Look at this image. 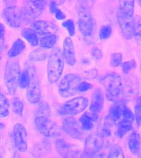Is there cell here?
<instances>
[{
	"label": "cell",
	"instance_id": "obj_1",
	"mask_svg": "<svg viewBox=\"0 0 141 158\" xmlns=\"http://www.w3.org/2000/svg\"><path fill=\"white\" fill-rule=\"evenodd\" d=\"M135 9L134 1H120L118 6V21L122 34L127 40L133 37Z\"/></svg>",
	"mask_w": 141,
	"mask_h": 158
},
{
	"label": "cell",
	"instance_id": "obj_2",
	"mask_svg": "<svg viewBox=\"0 0 141 158\" xmlns=\"http://www.w3.org/2000/svg\"><path fill=\"white\" fill-rule=\"evenodd\" d=\"M78 25L80 32L84 37L89 38L94 33L95 22L88 1H79L77 2Z\"/></svg>",
	"mask_w": 141,
	"mask_h": 158
},
{
	"label": "cell",
	"instance_id": "obj_3",
	"mask_svg": "<svg viewBox=\"0 0 141 158\" xmlns=\"http://www.w3.org/2000/svg\"><path fill=\"white\" fill-rule=\"evenodd\" d=\"M99 82L106 89L107 100L114 103L120 100L123 92V87L119 74L116 73L106 74L100 78Z\"/></svg>",
	"mask_w": 141,
	"mask_h": 158
},
{
	"label": "cell",
	"instance_id": "obj_4",
	"mask_svg": "<svg viewBox=\"0 0 141 158\" xmlns=\"http://www.w3.org/2000/svg\"><path fill=\"white\" fill-rule=\"evenodd\" d=\"M64 60L60 49L55 48L49 56L47 62V79L50 83H55L62 77L64 67Z\"/></svg>",
	"mask_w": 141,
	"mask_h": 158
},
{
	"label": "cell",
	"instance_id": "obj_5",
	"mask_svg": "<svg viewBox=\"0 0 141 158\" xmlns=\"http://www.w3.org/2000/svg\"><path fill=\"white\" fill-rule=\"evenodd\" d=\"M20 73V67L18 60H9L5 69L4 82L9 94L11 95L16 93Z\"/></svg>",
	"mask_w": 141,
	"mask_h": 158
},
{
	"label": "cell",
	"instance_id": "obj_6",
	"mask_svg": "<svg viewBox=\"0 0 141 158\" xmlns=\"http://www.w3.org/2000/svg\"><path fill=\"white\" fill-rule=\"evenodd\" d=\"M25 66L29 72L30 76V83L27 88V99L31 103L36 104L40 102L41 97V88L38 76L34 65L30 63H26Z\"/></svg>",
	"mask_w": 141,
	"mask_h": 158
},
{
	"label": "cell",
	"instance_id": "obj_7",
	"mask_svg": "<svg viewBox=\"0 0 141 158\" xmlns=\"http://www.w3.org/2000/svg\"><path fill=\"white\" fill-rule=\"evenodd\" d=\"M88 104L87 98L84 97H75L61 106L58 110V114L60 116H73L84 111Z\"/></svg>",
	"mask_w": 141,
	"mask_h": 158
},
{
	"label": "cell",
	"instance_id": "obj_8",
	"mask_svg": "<svg viewBox=\"0 0 141 158\" xmlns=\"http://www.w3.org/2000/svg\"><path fill=\"white\" fill-rule=\"evenodd\" d=\"M82 82V77L77 74L65 75L58 85V92L63 98L73 96L78 94V87Z\"/></svg>",
	"mask_w": 141,
	"mask_h": 158
},
{
	"label": "cell",
	"instance_id": "obj_9",
	"mask_svg": "<svg viewBox=\"0 0 141 158\" xmlns=\"http://www.w3.org/2000/svg\"><path fill=\"white\" fill-rule=\"evenodd\" d=\"M35 125L38 131L46 138H55L60 134L58 125L48 117L36 116Z\"/></svg>",
	"mask_w": 141,
	"mask_h": 158
},
{
	"label": "cell",
	"instance_id": "obj_10",
	"mask_svg": "<svg viewBox=\"0 0 141 158\" xmlns=\"http://www.w3.org/2000/svg\"><path fill=\"white\" fill-rule=\"evenodd\" d=\"M135 119V114L130 108L125 106L122 112V117L118 124L117 134L119 138H123L132 130L133 123Z\"/></svg>",
	"mask_w": 141,
	"mask_h": 158
},
{
	"label": "cell",
	"instance_id": "obj_11",
	"mask_svg": "<svg viewBox=\"0 0 141 158\" xmlns=\"http://www.w3.org/2000/svg\"><path fill=\"white\" fill-rule=\"evenodd\" d=\"M55 146L58 154L62 158H76L80 155L78 147L64 139H57Z\"/></svg>",
	"mask_w": 141,
	"mask_h": 158
},
{
	"label": "cell",
	"instance_id": "obj_12",
	"mask_svg": "<svg viewBox=\"0 0 141 158\" xmlns=\"http://www.w3.org/2000/svg\"><path fill=\"white\" fill-rule=\"evenodd\" d=\"M12 138L15 148L19 152L27 149V134L25 126L21 123L15 124L12 130Z\"/></svg>",
	"mask_w": 141,
	"mask_h": 158
},
{
	"label": "cell",
	"instance_id": "obj_13",
	"mask_svg": "<svg viewBox=\"0 0 141 158\" xmlns=\"http://www.w3.org/2000/svg\"><path fill=\"white\" fill-rule=\"evenodd\" d=\"M62 129L71 138L82 140L84 138V132L77 120L71 116L65 118L62 123Z\"/></svg>",
	"mask_w": 141,
	"mask_h": 158
},
{
	"label": "cell",
	"instance_id": "obj_14",
	"mask_svg": "<svg viewBox=\"0 0 141 158\" xmlns=\"http://www.w3.org/2000/svg\"><path fill=\"white\" fill-rule=\"evenodd\" d=\"M125 106L124 100H119L114 103L109 108L104 123L111 126L118 124L122 119L123 110Z\"/></svg>",
	"mask_w": 141,
	"mask_h": 158
},
{
	"label": "cell",
	"instance_id": "obj_15",
	"mask_svg": "<svg viewBox=\"0 0 141 158\" xmlns=\"http://www.w3.org/2000/svg\"><path fill=\"white\" fill-rule=\"evenodd\" d=\"M2 17L5 22L12 28L18 29L21 25L20 10L15 6H9L3 9Z\"/></svg>",
	"mask_w": 141,
	"mask_h": 158
},
{
	"label": "cell",
	"instance_id": "obj_16",
	"mask_svg": "<svg viewBox=\"0 0 141 158\" xmlns=\"http://www.w3.org/2000/svg\"><path fill=\"white\" fill-rule=\"evenodd\" d=\"M104 138L100 134H91L88 136L84 142V152H99L106 148Z\"/></svg>",
	"mask_w": 141,
	"mask_h": 158
},
{
	"label": "cell",
	"instance_id": "obj_17",
	"mask_svg": "<svg viewBox=\"0 0 141 158\" xmlns=\"http://www.w3.org/2000/svg\"><path fill=\"white\" fill-rule=\"evenodd\" d=\"M33 30L39 35H46L56 34L59 31V28L53 22L49 21H36L32 23Z\"/></svg>",
	"mask_w": 141,
	"mask_h": 158
},
{
	"label": "cell",
	"instance_id": "obj_18",
	"mask_svg": "<svg viewBox=\"0 0 141 158\" xmlns=\"http://www.w3.org/2000/svg\"><path fill=\"white\" fill-rule=\"evenodd\" d=\"M104 94L101 88H98L94 90L92 94L91 102L90 104V112L95 116L99 117V114L104 107Z\"/></svg>",
	"mask_w": 141,
	"mask_h": 158
},
{
	"label": "cell",
	"instance_id": "obj_19",
	"mask_svg": "<svg viewBox=\"0 0 141 158\" xmlns=\"http://www.w3.org/2000/svg\"><path fill=\"white\" fill-rule=\"evenodd\" d=\"M62 55L67 64L70 66H73L75 64V52L73 40L70 37L66 38L64 41Z\"/></svg>",
	"mask_w": 141,
	"mask_h": 158
},
{
	"label": "cell",
	"instance_id": "obj_20",
	"mask_svg": "<svg viewBox=\"0 0 141 158\" xmlns=\"http://www.w3.org/2000/svg\"><path fill=\"white\" fill-rule=\"evenodd\" d=\"M26 6H24L20 10V17L22 23H33V21L38 18L42 13V11L36 9L27 1Z\"/></svg>",
	"mask_w": 141,
	"mask_h": 158
},
{
	"label": "cell",
	"instance_id": "obj_21",
	"mask_svg": "<svg viewBox=\"0 0 141 158\" xmlns=\"http://www.w3.org/2000/svg\"><path fill=\"white\" fill-rule=\"evenodd\" d=\"M139 85L136 77H130L126 85V94L129 98L133 99L137 96L139 93Z\"/></svg>",
	"mask_w": 141,
	"mask_h": 158
},
{
	"label": "cell",
	"instance_id": "obj_22",
	"mask_svg": "<svg viewBox=\"0 0 141 158\" xmlns=\"http://www.w3.org/2000/svg\"><path fill=\"white\" fill-rule=\"evenodd\" d=\"M98 118V117L95 116L90 112H87L81 116L79 119L80 123L84 130L89 131L93 128L94 122L96 121Z\"/></svg>",
	"mask_w": 141,
	"mask_h": 158
},
{
	"label": "cell",
	"instance_id": "obj_23",
	"mask_svg": "<svg viewBox=\"0 0 141 158\" xmlns=\"http://www.w3.org/2000/svg\"><path fill=\"white\" fill-rule=\"evenodd\" d=\"M141 142L139 134L137 132H132L129 136L127 142L130 152L134 154H137L141 145Z\"/></svg>",
	"mask_w": 141,
	"mask_h": 158
},
{
	"label": "cell",
	"instance_id": "obj_24",
	"mask_svg": "<svg viewBox=\"0 0 141 158\" xmlns=\"http://www.w3.org/2000/svg\"><path fill=\"white\" fill-rule=\"evenodd\" d=\"M26 44L21 39H18L16 40L12 44V47L9 50L7 55L9 58H13L20 55L24 49H25Z\"/></svg>",
	"mask_w": 141,
	"mask_h": 158
},
{
	"label": "cell",
	"instance_id": "obj_25",
	"mask_svg": "<svg viewBox=\"0 0 141 158\" xmlns=\"http://www.w3.org/2000/svg\"><path fill=\"white\" fill-rule=\"evenodd\" d=\"M21 34L24 38L32 45L36 47L38 44V39L36 32L31 28H24L21 31Z\"/></svg>",
	"mask_w": 141,
	"mask_h": 158
},
{
	"label": "cell",
	"instance_id": "obj_26",
	"mask_svg": "<svg viewBox=\"0 0 141 158\" xmlns=\"http://www.w3.org/2000/svg\"><path fill=\"white\" fill-rule=\"evenodd\" d=\"M50 144L47 141H43L36 145L32 149V154L35 157H41L46 155L50 150Z\"/></svg>",
	"mask_w": 141,
	"mask_h": 158
},
{
	"label": "cell",
	"instance_id": "obj_27",
	"mask_svg": "<svg viewBox=\"0 0 141 158\" xmlns=\"http://www.w3.org/2000/svg\"><path fill=\"white\" fill-rule=\"evenodd\" d=\"M58 36L56 34L44 36L40 39L39 45L42 48L49 49L54 47L58 41Z\"/></svg>",
	"mask_w": 141,
	"mask_h": 158
},
{
	"label": "cell",
	"instance_id": "obj_28",
	"mask_svg": "<svg viewBox=\"0 0 141 158\" xmlns=\"http://www.w3.org/2000/svg\"><path fill=\"white\" fill-rule=\"evenodd\" d=\"M133 34L138 45H141V16L135 15L134 18Z\"/></svg>",
	"mask_w": 141,
	"mask_h": 158
},
{
	"label": "cell",
	"instance_id": "obj_29",
	"mask_svg": "<svg viewBox=\"0 0 141 158\" xmlns=\"http://www.w3.org/2000/svg\"><path fill=\"white\" fill-rule=\"evenodd\" d=\"M110 148L106 147L99 152H83L80 154L81 158H108L109 156Z\"/></svg>",
	"mask_w": 141,
	"mask_h": 158
},
{
	"label": "cell",
	"instance_id": "obj_30",
	"mask_svg": "<svg viewBox=\"0 0 141 158\" xmlns=\"http://www.w3.org/2000/svg\"><path fill=\"white\" fill-rule=\"evenodd\" d=\"M47 53L43 49H36L30 53L29 58L32 62H43L47 58Z\"/></svg>",
	"mask_w": 141,
	"mask_h": 158
},
{
	"label": "cell",
	"instance_id": "obj_31",
	"mask_svg": "<svg viewBox=\"0 0 141 158\" xmlns=\"http://www.w3.org/2000/svg\"><path fill=\"white\" fill-rule=\"evenodd\" d=\"M30 83V76L29 72L26 68L25 69L21 72L18 81V85L20 88L22 89L27 88Z\"/></svg>",
	"mask_w": 141,
	"mask_h": 158
},
{
	"label": "cell",
	"instance_id": "obj_32",
	"mask_svg": "<svg viewBox=\"0 0 141 158\" xmlns=\"http://www.w3.org/2000/svg\"><path fill=\"white\" fill-rule=\"evenodd\" d=\"M12 110L15 114L22 116L24 111V104L18 97H13L11 99Z\"/></svg>",
	"mask_w": 141,
	"mask_h": 158
},
{
	"label": "cell",
	"instance_id": "obj_33",
	"mask_svg": "<svg viewBox=\"0 0 141 158\" xmlns=\"http://www.w3.org/2000/svg\"><path fill=\"white\" fill-rule=\"evenodd\" d=\"M50 11L52 14L55 15V17L58 20H62L66 18L64 13L58 7L57 3L55 1L50 2L49 4Z\"/></svg>",
	"mask_w": 141,
	"mask_h": 158
},
{
	"label": "cell",
	"instance_id": "obj_34",
	"mask_svg": "<svg viewBox=\"0 0 141 158\" xmlns=\"http://www.w3.org/2000/svg\"><path fill=\"white\" fill-rule=\"evenodd\" d=\"M50 107L47 103L41 102L38 105L35 111L36 116L49 117L50 114Z\"/></svg>",
	"mask_w": 141,
	"mask_h": 158
},
{
	"label": "cell",
	"instance_id": "obj_35",
	"mask_svg": "<svg viewBox=\"0 0 141 158\" xmlns=\"http://www.w3.org/2000/svg\"><path fill=\"white\" fill-rule=\"evenodd\" d=\"M9 100L2 94H1V117H6L9 114Z\"/></svg>",
	"mask_w": 141,
	"mask_h": 158
},
{
	"label": "cell",
	"instance_id": "obj_36",
	"mask_svg": "<svg viewBox=\"0 0 141 158\" xmlns=\"http://www.w3.org/2000/svg\"><path fill=\"white\" fill-rule=\"evenodd\" d=\"M108 158H124L123 151L118 145H112L110 148L109 156Z\"/></svg>",
	"mask_w": 141,
	"mask_h": 158
},
{
	"label": "cell",
	"instance_id": "obj_37",
	"mask_svg": "<svg viewBox=\"0 0 141 158\" xmlns=\"http://www.w3.org/2000/svg\"><path fill=\"white\" fill-rule=\"evenodd\" d=\"M137 64L135 59H131L126 62H123L121 64L122 71L124 74L129 73L131 70H133L137 68Z\"/></svg>",
	"mask_w": 141,
	"mask_h": 158
},
{
	"label": "cell",
	"instance_id": "obj_38",
	"mask_svg": "<svg viewBox=\"0 0 141 158\" xmlns=\"http://www.w3.org/2000/svg\"><path fill=\"white\" fill-rule=\"evenodd\" d=\"M123 59V54L119 52H116L112 54L110 60V64L112 67H117L122 64Z\"/></svg>",
	"mask_w": 141,
	"mask_h": 158
},
{
	"label": "cell",
	"instance_id": "obj_39",
	"mask_svg": "<svg viewBox=\"0 0 141 158\" xmlns=\"http://www.w3.org/2000/svg\"><path fill=\"white\" fill-rule=\"evenodd\" d=\"M135 111L136 122L139 126H141V97H138L136 99Z\"/></svg>",
	"mask_w": 141,
	"mask_h": 158
},
{
	"label": "cell",
	"instance_id": "obj_40",
	"mask_svg": "<svg viewBox=\"0 0 141 158\" xmlns=\"http://www.w3.org/2000/svg\"><path fill=\"white\" fill-rule=\"evenodd\" d=\"M62 26L68 31L70 36H74L75 34V27L73 21L71 19L65 20L62 23Z\"/></svg>",
	"mask_w": 141,
	"mask_h": 158
},
{
	"label": "cell",
	"instance_id": "obj_41",
	"mask_svg": "<svg viewBox=\"0 0 141 158\" xmlns=\"http://www.w3.org/2000/svg\"><path fill=\"white\" fill-rule=\"evenodd\" d=\"M112 32V27L109 25H104L100 28L99 31V37L102 39L109 38Z\"/></svg>",
	"mask_w": 141,
	"mask_h": 158
},
{
	"label": "cell",
	"instance_id": "obj_42",
	"mask_svg": "<svg viewBox=\"0 0 141 158\" xmlns=\"http://www.w3.org/2000/svg\"><path fill=\"white\" fill-rule=\"evenodd\" d=\"M93 88V85L91 83L85 81H82L78 85V93H84L85 92L89 91Z\"/></svg>",
	"mask_w": 141,
	"mask_h": 158
},
{
	"label": "cell",
	"instance_id": "obj_43",
	"mask_svg": "<svg viewBox=\"0 0 141 158\" xmlns=\"http://www.w3.org/2000/svg\"><path fill=\"white\" fill-rule=\"evenodd\" d=\"M28 2L36 9L42 12L47 4V1H29Z\"/></svg>",
	"mask_w": 141,
	"mask_h": 158
},
{
	"label": "cell",
	"instance_id": "obj_44",
	"mask_svg": "<svg viewBox=\"0 0 141 158\" xmlns=\"http://www.w3.org/2000/svg\"><path fill=\"white\" fill-rule=\"evenodd\" d=\"M91 55L93 58L97 60H100L103 57V53L102 51L97 47L93 48L91 50Z\"/></svg>",
	"mask_w": 141,
	"mask_h": 158
},
{
	"label": "cell",
	"instance_id": "obj_45",
	"mask_svg": "<svg viewBox=\"0 0 141 158\" xmlns=\"http://www.w3.org/2000/svg\"><path fill=\"white\" fill-rule=\"evenodd\" d=\"M0 30H1V50L3 49V46L5 44V28L2 23L0 25Z\"/></svg>",
	"mask_w": 141,
	"mask_h": 158
},
{
	"label": "cell",
	"instance_id": "obj_46",
	"mask_svg": "<svg viewBox=\"0 0 141 158\" xmlns=\"http://www.w3.org/2000/svg\"><path fill=\"white\" fill-rule=\"evenodd\" d=\"M86 77H88L87 78L90 79L96 78L98 76V71L95 69H93L91 70H89L86 72Z\"/></svg>",
	"mask_w": 141,
	"mask_h": 158
},
{
	"label": "cell",
	"instance_id": "obj_47",
	"mask_svg": "<svg viewBox=\"0 0 141 158\" xmlns=\"http://www.w3.org/2000/svg\"><path fill=\"white\" fill-rule=\"evenodd\" d=\"M82 63L83 65H88L90 64V61L88 59L84 58L82 60Z\"/></svg>",
	"mask_w": 141,
	"mask_h": 158
},
{
	"label": "cell",
	"instance_id": "obj_48",
	"mask_svg": "<svg viewBox=\"0 0 141 158\" xmlns=\"http://www.w3.org/2000/svg\"><path fill=\"white\" fill-rule=\"evenodd\" d=\"M137 154H138V157H139V158H141V145H140L139 149V150H138V153H137Z\"/></svg>",
	"mask_w": 141,
	"mask_h": 158
},
{
	"label": "cell",
	"instance_id": "obj_49",
	"mask_svg": "<svg viewBox=\"0 0 141 158\" xmlns=\"http://www.w3.org/2000/svg\"><path fill=\"white\" fill-rule=\"evenodd\" d=\"M138 3H139V5H141V1H138Z\"/></svg>",
	"mask_w": 141,
	"mask_h": 158
}]
</instances>
